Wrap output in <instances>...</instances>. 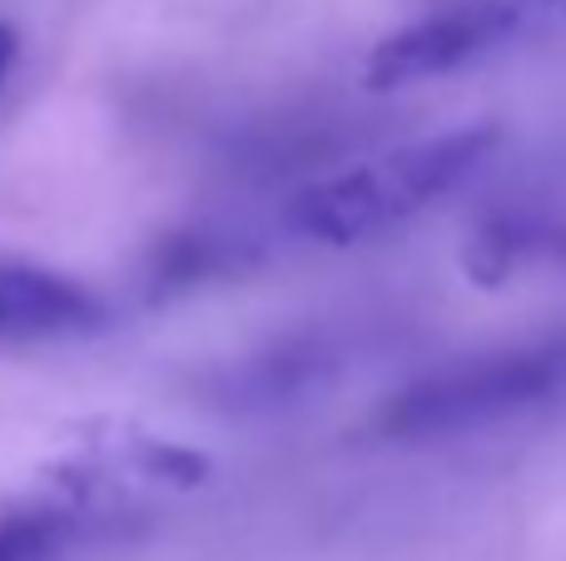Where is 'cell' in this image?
Instances as JSON below:
<instances>
[{"label": "cell", "instance_id": "6", "mask_svg": "<svg viewBox=\"0 0 566 561\" xmlns=\"http://www.w3.org/2000/svg\"><path fill=\"white\" fill-rule=\"evenodd\" d=\"M95 517L75 507H25L0 517V561H60L75 542H85Z\"/></svg>", "mask_w": 566, "mask_h": 561}, {"label": "cell", "instance_id": "2", "mask_svg": "<svg viewBox=\"0 0 566 561\" xmlns=\"http://www.w3.org/2000/svg\"><path fill=\"white\" fill-rule=\"evenodd\" d=\"M497 129L468 125L448 135L398 145L348 174L318 179L289 199V229L313 244H363L373 234H388L402 219L438 204L448 189H458L468 174H478L482 159L497 149Z\"/></svg>", "mask_w": 566, "mask_h": 561}, {"label": "cell", "instance_id": "5", "mask_svg": "<svg viewBox=\"0 0 566 561\" xmlns=\"http://www.w3.org/2000/svg\"><path fill=\"white\" fill-rule=\"evenodd\" d=\"M99 328H109V304L90 284L30 258H0V343H70Z\"/></svg>", "mask_w": 566, "mask_h": 561}, {"label": "cell", "instance_id": "4", "mask_svg": "<svg viewBox=\"0 0 566 561\" xmlns=\"http://www.w3.org/2000/svg\"><path fill=\"white\" fill-rule=\"evenodd\" d=\"M353 363V343L343 334H303L283 338V343L249 353L239 363L219 368L205 383V403L229 417H269L289 413V407L308 403L313 393L343 378Z\"/></svg>", "mask_w": 566, "mask_h": 561}, {"label": "cell", "instance_id": "7", "mask_svg": "<svg viewBox=\"0 0 566 561\" xmlns=\"http://www.w3.org/2000/svg\"><path fill=\"white\" fill-rule=\"evenodd\" d=\"M15 50H20V40H15V30L0 20V85L10 80V65H15Z\"/></svg>", "mask_w": 566, "mask_h": 561}, {"label": "cell", "instance_id": "3", "mask_svg": "<svg viewBox=\"0 0 566 561\" xmlns=\"http://www.w3.org/2000/svg\"><path fill=\"white\" fill-rule=\"evenodd\" d=\"M512 30H517V10L507 0H462V6L432 10V15L378 40L368 65H363V80L373 89L422 85V80H438L472 65L492 45H502Z\"/></svg>", "mask_w": 566, "mask_h": 561}, {"label": "cell", "instance_id": "1", "mask_svg": "<svg viewBox=\"0 0 566 561\" xmlns=\"http://www.w3.org/2000/svg\"><path fill=\"white\" fill-rule=\"evenodd\" d=\"M566 403V338L512 343L432 368L373 413L382 443H452Z\"/></svg>", "mask_w": 566, "mask_h": 561}]
</instances>
